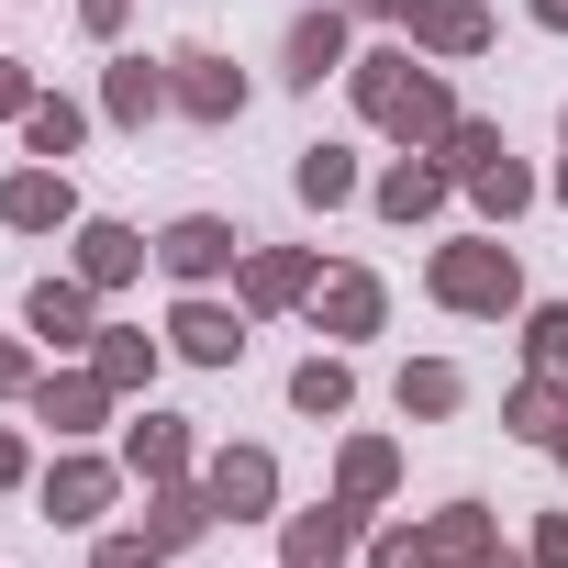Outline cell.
Returning a JSON list of instances; mask_svg holds the SVG:
<instances>
[{
    "instance_id": "obj_1",
    "label": "cell",
    "mask_w": 568,
    "mask_h": 568,
    "mask_svg": "<svg viewBox=\"0 0 568 568\" xmlns=\"http://www.w3.org/2000/svg\"><path fill=\"white\" fill-rule=\"evenodd\" d=\"M424 291H435L446 313H479V324H501V313H524V256H513V245H501V223H490V234H468V245H435Z\"/></svg>"
},
{
    "instance_id": "obj_2",
    "label": "cell",
    "mask_w": 568,
    "mask_h": 568,
    "mask_svg": "<svg viewBox=\"0 0 568 568\" xmlns=\"http://www.w3.org/2000/svg\"><path fill=\"white\" fill-rule=\"evenodd\" d=\"M156 267L179 278V291H212L223 267H245V234H234L223 212H179V223L156 234Z\"/></svg>"
},
{
    "instance_id": "obj_3",
    "label": "cell",
    "mask_w": 568,
    "mask_h": 568,
    "mask_svg": "<svg viewBox=\"0 0 568 568\" xmlns=\"http://www.w3.org/2000/svg\"><path fill=\"white\" fill-rule=\"evenodd\" d=\"M168 112H190V123H245V68L212 57V45H179V57H168Z\"/></svg>"
},
{
    "instance_id": "obj_4",
    "label": "cell",
    "mask_w": 568,
    "mask_h": 568,
    "mask_svg": "<svg viewBox=\"0 0 568 568\" xmlns=\"http://www.w3.org/2000/svg\"><path fill=\"white\" fill-rule=\"evenodd\" d=\"M368 546V513L335 490V501H313V513H291V524H278V568H346Z\"/></svg>"
},
{
    "instance_id": "obj_5",
    "label": "cell",
    "mask_w": 568,
    "mask_h": 568,
    "mask_svg": "<svg viewBox=\"0 0 568 568\" xmlns=\"http://www.w3.org/2000/svg\"><path fill=\"white\" fill-rule=\"evenodd\" d=\"M201 490H212L223 524H267V513H278V457H267V446H212Z\"/></svg>"
},
{
    "instance_id": "obj_6",
    "label": "cell",
    "mask_w": 568,
    "mask_h": 568,
    "mask_svg": "<svg viewBox=\"0 0 568 568\" xmlns=\"http://www.w3.org/2000/svg\"><path fill=\"white\" fill-rule=\"evenodd\" d=\"M457 123H468V112H457V90H446L435 68H413V79H402V101L379 112V134H390L402 156H435V145L457 134Z\"/></svg>"
},
{
    "instance_id": "obj_7",
    "label": "cell",
    "mask_w": 568,
    "mask_h": 568,
    "mask_svg": "<svg viewBox=\"0 0 568 568\" xmlns=\"http://www.w3.org/2000/svg\"><path fill=\"white\" fill-rule=\"evenodd\" d=\"M168 346H179L190 368H234V357H245V302H212V291H190V302L168 313Z\"/></svg>"
},
{
    "instance_id": "obj_8",
    "label": "cell",
    "mask_w": 568,
    "mask_h": 568,
    "mask_svg": "<svg viewBox=\"0 0 568 568\" xmlns=\"http://www.w3.org/2000/svg\"><path fill=\"white\" fill-rule=\"evenodd\" d=\"M302 313H313V335H346V346H357V335H379V313H390V291H379L368 267H324Z\"/></svg>"
},
{
    "instance_id": "obj_9",
    "label": "cell",
    "mask_w": 568,
    "mask_h": 568,
    "mask_svg": "<svg viewBox=\"0 0 568 568\" xmlns=\"http://www.w3.org/2000/svg\"><path fill=\"white\" fill-rule=\"evenodd\" d=\"M0 223H12V234H79L68 168H12V179H0Z\"/></svg>"
},
{
    "instance_id": "obj_10",
    "label": "cell",
    "mask_w": 568,
    "mask_h": 568,
    "mask_svg": "<svg viewBox=\"0 0 568 568\" xmlns=\"http://www.w3.org/2000/svg\"><path fill=\"white\" fill-rule=\"evenodd\" d=\"M313 278H324V267H313L302 245H245L234 302H245V313H291V302H313Z\"/></svg>"
},
{
    "instance_id": "obj_11",
    "label": "cell",
    "mask_w": 568,
    "mask_h": 568,
    "mask_svg": "<svg viewBox=\"0 0 568 568\" xmlns=\"http://www.w3.org/2000/svg\"><path fill=\"white\" fill-rule=\"evenodd\" d=\"M446 190H457V168H446V156H390V168L368 179L379 223H435V212H446Z\"/></svg>"
},
{
    "instance_id": "obj_12",
    "label": "cell",
    "mask_w": 568,
    "mask_h": 568,
    "mask_svg": "<svg viewBox=\"0 0 568 568\" xmlns=\"http://www.w3.org/2000/svg\"><path fill=\"white\" fill-rule=\"evenodd\" d=\"M90 302H101V291L68 267V278H34V291H23V324H34L45 346H101V313H90Z\"/></svg>"
},
{
    "instance_id": "obj_13",
    "label": "cell",
    "mask_w": 568,
    "mask_h": 568,
    "mask_svg": "<svg viewBox=\"0 0 568 568\" xmlns=\"http://www.w3.org/2000/svg\"><path fill=\"white\" fill-rule=\"evenodd\" d=\"M112 490H123V468L68 446V457L45 468V524H101V513H112Z\"/></svg>"
},
{
    "instance_id": "obj_14",
    "label": "cell",
    "mask_w": 568,
    "mask_h": 568,
    "mask_svg": "<svg viewBox=\"0 0 568 568\" xmlns=\"http://www.w3.org/2000/svg\"><path fill=\"white\" fill-rule=\"evenodd\" d=\"M145 234L134 223H112V212H79V278H90V291H123V278H145Z\"/></svg>"
},
{
    "instance_id": "obj_15",
    "label": "cell",
    "mask_w": 568,
    "mask_h": 568,
    "mask_svg": "<svg viewBox=\"0 0 568 568\" xmlns=\"http://www.w3.org/2000/svg\"><path fill=\"white\" fill-rule=\"evenodd\" d=\"M34 424H57V446H79L90 424H112V379H101V368H68V379H34Z\"/></svg>"
},
{
    "instance_id": "obj_16",
    "label": "cell",
    "mask_w": 568,
    "mask_h": 568,
    "mask_svg": "<svg viewBox=\"0 0 568 568\" xmlns=\"http://www.w3.org/2000/svg\"><path fill=\"white\" fill-rule=\"evenodd\" d=\"M402 23H413V45H424L435 68H457V57H479V45H490V12H479V0H413Z\"/></svg>"
},
{
    "instance_id": "obj_17",
    "label": "cell",
    "mask_w": 568,
    "mask_h": 568,
    "mask_svg": "<svg viewBox=\"0 0 568 568\" xmlns=\"http://www.w3.org/2000/svg\"><path fill=\"white\" fill-rule=\"evenodd\" d=\"M212 524H223V513H212V490H201V479H156V501H145V535H156V557H190Z\"/></svg>"
},
{
    "instance_id": "obj_18",
    "label": "cell",
    "mask_w": 568,
    "mask_h": 568,
    "mask_svg": "<svg viewBox=\"0 0 568 568\" xmlns=\"http://www.w3.org/2000/svg\"><path fill=\"white\" fill-rule=\"evenodd\" d=\"M190 457H201V446H190V424H179V413L123 424V468H134V479H190Z\"/></svg>"
},
{
    "instance_id": "obj_19",
    "label": "cell",
    "mask_w": 568,
    "mask_h": 568,
    "mask_svg": "<svg viewBox=\"0 0 568 568\" xmlns=\"http://www.w3.org/2000/svg\"><path fill=\"white\" fill-rule=\"evenodd\" d=\"M335 490H346L357 513H379V501L402 490V446H390V435H346V457H335Z\"/></svg>"
},
{
    "instance_id": "obj_20",
    "label": "cell",
    "mask_w": 568,
    "mask_h": 568,
    "mask_svg": "<svg viewBox=\"0 0 568 568\" xmlns=\"http://www.w3.org/2000/svg\"><path fill=\"white\" fill-rule=\"evenodd\" d=\"M346 79V12H302L291 23V90H324Z\"/></svg>"
},
{
    "instance_id": "obj_21",
    "label": "cell",
    "mask_w": 568,
    "mask_h": 568,
    "mask_svg": "<svg viewBox=\"0 0 568 568\" xmlns=\"http://www.w3.org/2000/svg\"><path fill=\"white\" fill-rule=\"evenodd\" d=\"M457 190L479 201V223H513V212H535V168H524L513 145H501V156H479V168H468Z\"/></svg>"
},
{
    "instance_id": "obj_22",
    "label": "cell",
    "mask_w": 568,
    "mask_h": 568,
    "mask_svg": "<svg viewBox=\"0 0 568 568\" xmlns=\"http://www.w3.org/2000/svg\"><path fill=\"white\" fill-rule=\"evenodd\" d=\"M501 424H513L524 446H557V424H568V390H557V368H524V379L501 390Z\"/></svg>"
},
{
    "instance_id": "obj_23",
    "label": "cell",
    "mask_w": 568,
    "mask_h": 568,
    "mask_svg": "<svg viewBox=\"0 0 568 568\" xmlns=\"http://www.w3.org/2000/svg\"><path fill=\"white\" fill-rule=\"evenodd\" d=\"M490 546H501V535H490V513H479V501H446V513H424V557H435V568H479Z\"/></svg>"
},
{
    "instance_id": "obj_24",
    "label": "cell",
    "mask_w": 568,
    "mask_h": 568,
    "mask_svg": "<svg viewBox=\"0 0 568 568\" xmlns=\"http://www.w3.org/2000/svg\"><path fill=\"white\" fill-rule=\"evenodd\" d=\"M101 112H112L123 134H145V123L168 112V68H145V57H123V68L101 79Z\"/></svg>"
},
{
    "instance_id": "obj_25",
    "label": "cell",
    "mask_w": 568,
    "mask_h": 568,
    "mask_svg": "<svg viewBox=\"0 0 568 568\" xmlns=\"http://www.w3.org/2000/svg\"><path fill=\"white\" fill-rule=\"evenodd\" d=\"M413 68H424L413 45H379V57H346V101H357V112L379 123V112L402 101V79H413Z\"/></svg>"
},
{
    "instance_id": "obj_26",
    "label": "cell",
    "mask_w": 568,
    "mask_h": 568,
    "mask_svg": "<svg viewBox=\"0 0 568 568\" xmlns=\"http://www.w3.org/2000/svg\"><path fill=\"white\" fill-rule=\"evenodd\" d=\"M291 190H302L313 212H346V201H357L368 179H357V156H346V145H302V168H291Z\"/></svg>"
},
{
    "instance_id": "obj_27",
    "label": "cell",
    "mask_w": 568,
    "mask_h": 568,
    "mask_svg": "<svg viewBox=\"0 0 568 568\" xmlns=\"http://www.w3.org/2000/svg\"><path fill=\"white\" fill-rule=\"evenodd\" d=\"M90 368L112 379V402H134V390L156 379V335H134V324H101V346H90Z\"/></svg>"
},
{
    "instance_id": "obj_28",
    "label": "cell",
    "mask_w": 568,
    "mask_h": 568,
    "mask_svg": "<svg viewBox=\"0 0 568 568\" xmlns=\"http://www.w3.org/2000/svg\"><path fill=\"white\" fill-rule=\"evenodd\" d=\"M23 145H34V156H45V168H57V156H79V145H90V112H79V101H57V90H45V101H34V112H23Z\"/></svg>"
},
{
    "instance_id": "obj_29",
    "label": "cell",
    "mask_w": 568,
    "mask_h": 568,
    "mask_svg": "<svg viewBox=\"0 0 568 568\" xmlns=\"http://www.w3.org/2000/svg\"><path fill=\"white\" fill-rule=\"evenodd\" d=\"M291 402H302L313 424H335V413L357 402V368H346V357H302V368H291Z\"/></svg>"
},
{
    "instance_id": "obj_30",
    "label": "cell",
    "mask_w": 568,
    "mask_h": 568,
    "mask_svg": "<svg viewBox=\"0 0 568 568\" xmlns=\"http://www.w3.org/2000/svg\"><path fill=\"white\" fill-rule=\"evenodd\" d=\"M457 402H468V379H457L446 357H413V368H402V413H424V424H446Z\"/></svg>"
},
{
    "instance_id": "obj_31",
    "label": "cell",
    "mask_w": 568,
    "mask_h": 568,
    "mask_svg": "<svg viewBox=\"0 0 568 568\" xmlns=\"http://www.w3.org/2000/svg\"><path fill=\"white\" fill-rule=\"evenodd\" d=\"M524 368H568V302H535L524 313Z\"/></svg>"
},
{
    "instance_id": "obj_32",
    "label": "cell",
    "mask_w": 568,
    "mask_h": 568,
    "mask_svg": "<svg viewBox=\"0 0 568 568\" xmlns=\"http://www.w3.org/2000/svg\"><path fill=\"white\" fill-rule=\"evenodd\" d=\"M90 568H168V557H156V535L134 524V535H101V546H90Z\"/></svg>"
},
{
    "instance_id": "obj_33",
    "label": "cell",
    "mask_w": 568,
    "mask_h": 568,
    "mask_svg": "<svg viewBox=\"0 0 568 568\" xmlns=\"http://www.w3.org/2000/svg\"><path fill=\"white\" fill-rule=\"evenodd\" d=\"M368 568H435V557H424V524H413V535H368Z\"/></svg>"
},
{
    "instance_id": "obj_34",
    "label": "cell",
    "mask_w": 568,
    "mask_h": 568,
    "mask_svg": "<svg viewBox=\"0 0 568 568\" xmlns=\"http://www.w3.org/2000/svg\"><path fill=\"white\" fill-rule=\"evenodd\" d=\"M45 90H34V68H12V57H0V123H23Z\"/></svg>"
},
{
    "instance_id": "obj_35",
    "label": "cell",
    "mask_w": 568,
    "mask_h": 568,
    "mask_svg": "<svg viewBox=\"0 0 568 568\" xmlns=\"http://www.w3.org/2000/svg\"><path fill=\"white\" fill-rule=\"evenodd\" d=\"M34 379H45V368H34L12 335H0V402H34Z\"/></svg>"
},
{
    "instance_id": "obj_36",
    "label": "cell",
    "mask_w": 568,
    "mask_h": 568,
    "mask_svg": "<svg viewBox=\"0 0 568 568\" xmlns=\"http://www.w3.org/2000/svg\"><path fill=\"white\" fill-rule=\"evenodd\" d=\"M524 557H535V568H568V513H546V524H535V546H524Z\"/></svg>"
},
{
    "instance_id": "obj_37",
    "label": "cell",
    "mask_w": 568,
    "mask_h": 568,
    "mask_svg": "<svg viewBox=\"0 0 568 568\" xmlns=\"http://www.w3.org/2000/svg\"><path fill=\"white\" fill-rule=\"evenodd\" d=\"M79 23H90V34H101V45H112V34H123V23H134V0H79Z\"/></svg>"
},
{
    "instance_id": "obj_38",
    "label": "cell",
    "mask_w": 568,
    "mask_h": 568,
    "mask_svg": "<svg viewBox=\"0 0 568 568\" xmlns=\"http://www.w3.org/2000/svg\"><path fill=\"white\" fill-rule=\"evenodd\" d=\"M0 490H23V435L0 424Z\"/></svg>"
},
{
    "instance_id": "obj_39",
    "label": "cell",
    "mask_w": 568,
    "mask_h": 568,
    "mask_svg": "<svg viewBox=\"0 0 568 568\" xmlns=\"http://www.w3.org/2000/svg\"><path fill=\"white\" fill-rule=\"evenodd\" d=\"M346 12H368V23H402V12H413V0H346Z\"/></svg>"
},
{
    "instance_id": "obj_40",
    "label": "cell",
    "mask_w": 568,
    "mask_h": 568,
    "mask_svg": "<svg viewBox=\"0 0 568 568\" xmlns=\"http://www.w3.org/2000/svg\"><path fill=\"white\" fill-rule=\"evenodd\" d=\"M535 23H546V34H568V0H535Z\"/></svg>"
},
{
    "instance_id": "obj_41",
    "label": "cell",
    "mask_w": 568,
    "mask_h": 568,
    "mask_svg": "<svg viewBox=\"0 0 568 568\" xmlns=\"http://www.w3.org/2000/svg\"><path fill=\"white\" fill-rule=\"evenodd\" d=\"M479 568H535V557H501V546H490V557H479Z\"/></svg>"
},
{
    "instance_id": "obj_42",
    "label": "cell",
    "mask_w": 568,
    "mask_h": 568,
    "mask_svg": "<svg viewBox=\"0 0 568 568\" xmlns=\"http://www.w3.org/2000/svg\"><path fill=\"white\" fill-rule=\"evenodd\" d=\"M546 457H557V468H568V424H557V446H546Z\"/></svg>"
},
{
    "instance_id": "obj_43",
    "label": "cell",
    "mask_w": 568,
    "mask_h": 568,
    "mask_svg": "<svg viewBox=\"0 0 568 568\" xmlns=\"http://www.w3.org/2000/svg\"><path fill=\"white\" fill-rule=\"evenodd\" d=\"M546 190H557V201H568V168H557V179H546Z\"/></svg>"
}]
</instances>
